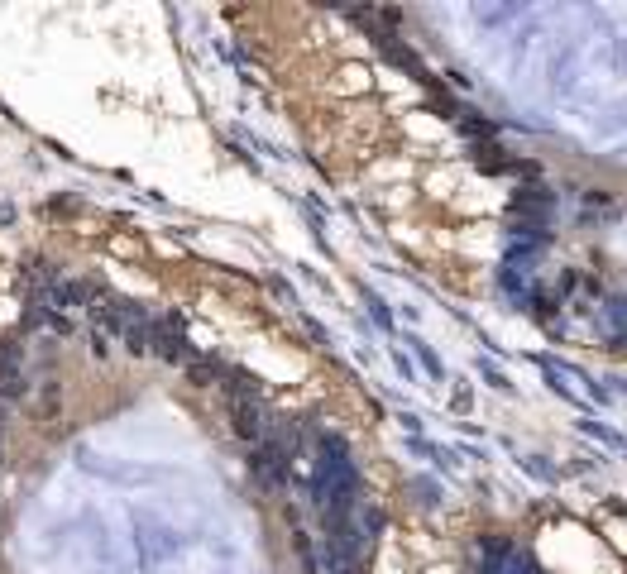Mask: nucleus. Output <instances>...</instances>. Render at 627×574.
<instances>
[{"instance_id": "f03ea898", "label": "nucleus", "mask_w": 627, "mask_h": 574, "mask_svg": "<svg viewBox=\"0 0 627 574\" xmlns=\"http://www.w3.org/2000/svg\"><path fill=\"white\" fill-rule=\"evenodd\" d=\"M182 369H187V379H192V383H201V388H211V383L226 379V364H221V359H211V355H192Z\"/></svg>"}, {"instance_id": "7ed1b4c3", "label": "nucleus", "mask_w": 627, "mask_h": 574, "mask_svg": "<svg viewBox=\"0 0 627 574\" xmlns=\"http://www.w3.org/2000/svg\"><path fill=\"white\" fill-rule=\"evenodd\" d=\"M546 210H551V196L541 187H527V192L513 196V216H522V220H541Z\"/></svg>"}, {"instance_id": "20e7f679", "label": "nucleus", "mask_w": 627, "mask_h": 574, "mask_svg": "<svg viewBox=\"0 0 627 574\" xmlns=\"http://www.w3.org/2000/svg\"><path fill=\"white\" fill-rule=\"evenodd\" d=\"M39 407H43V417H63V388H58V383H43L39 388Z\"/></svg>"}, {"instance_id": "f257e3e1", "label": "nucleus", "mask_w": 627, "mask_h": 574, "mask_svg": "<svg viewBox=\"0 0 627 574\" xmlns=\"http://www.w3.org/2000/svg\"><path fill=\"white\" fill-rule=\"evenodd\" d=\"M230 426H235V436L240 440H264V431H268V412H264V397H230Z\"/></svg>"}, {"instance_id": "39448f33", "label": "nucleus", "mask_w": 627, "mask_h": 574, "mask_svg": "<svg viewBox=\"0 0 627 574\" xmlns=\"http://www.w3.org/2000/svg\"><path fill=\"white\" fill-rule=\"evenodd\" d=\"M475 163H479V168L484 172H507V168H513V163H507V158H499V149H475Z\"/></svg>"}]
</instances>
